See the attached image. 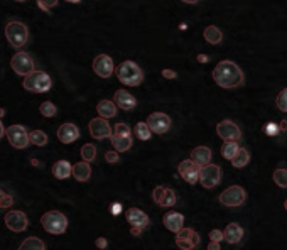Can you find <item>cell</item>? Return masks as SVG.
<instances>
[{
	"instance_id": "6da1fadb",
	"label": "cell",
	"mask_w": 287,
	"mask_h": 250,
	"mask_svg": "<svg viewBox=\"0 0 287 250\" xmlns=\"http://www.w3.org/2000/svg\"><path fill=\"white\" fill-rule=\"evenodd\" d=\"M213 80L220 88L235 90L245 83V75L237 63L230 59H223L213 69Z\"/></svg>"
},
{
	"instance_id": "7a4b0ae2",
	"label": "cell",
	"mask_w": 287,
	"mask_h": 250,
	"mask_svg": "<svg viewBox=\"0 0 287 250\" xmlns=\"http://www.w3.org/2000/svg\"><path fill=\"white\" fill-rule=\"evenodd\" d=\"M117 78L120 83L127 85V87H139L144 80V73L137 63L127 59L117 66Z\"/></svg>"
},
{
	"instance_id": "3957f363",
	"label": "cell",
	"mask_w": 287,
	"mask_h": 250,
	"mask_svg": "<svg viewBox=\"0 0 287 250\" xmlns=\"http://www.w3.org/2000/svg\"><path fill=\"white\" fill-rule=\"evenodd\" d=\"M52 87V81L48 73L44 71H32L24 76V88L32 93H46Z\"/></svg>"
},
{
	"instance_id": "277c9868",
	"label": "cell",
	"mask_w": 287,
	"mask_h": 250,
	"mask_svg": "<svg viewBox=\"0 0 287 250\" xmlns=\"http://www.w3.org/2000/svg\"><path fill=\"white\" fill-rule=\"evenodd\" d=\"M5 38L12 48H15V49L24 48L29 41V31H27L26 24L17 22V20L9 22L5 26Z\"/></svg>"
},
{
	"instance_id": "5b68a950",
	"label": "cell",
	"mask_w": 287,
	"mask_h": 250,
	"mask_svg": "<svg viewBox=\"0 0 287 250\" xmlns=\"http://www.w3.org/2000/svg\"><path fill=\"white\" fill-rule=\"evenodd\" d=\"M43 228L49 233H54V235H61V233L66 232L68 228V218L59 211H48L41 218Z\"/></svg>"
},
{
	"instance_id": "8992f818",
	"label": "cell",
	"mask_w": 287,
	"mask_h": 250,
	"mask_svg": "<svg viewBox=\"0 0 287 250\" xmlns=\"http://www.w3.org/2000/svg\"><path fill=\"white\" fill-rule=\"evenodd\" d=\"M221 181V167L216 164H204L199 167V183L203 188L211 190Z\"/></svg>"
},
{
	"instance_id": "52a82bcc",
	"label": "cell",
	"mask_w": 287,
	"mask_h": 250,
	"mask_svg": "<svg viewBox=\"0 0 287 250\" xmlns=\"http://www.w3.org/2000/svg\"><path fill=\"white\" fill-rule=\"evenodd\" d=\"M245 200H247V193L241 186H230L220 195V203L230 208L241 206Z\"/></svg>"
},
{
	"instance_id": "ba28073f",
	"label": "cell",
	"mask_w": 287,
	"mask_h": 250,
	"mask_svg": "<svg viewBox=\"0 0 287 250\" xmlns=\"http://www.w3.org/2000/svg\"><path fill=\"white\" fill-rule=\"evenodd\" d=\"M10 66L20 76H26V75H29V73H32L36 69L32 56L29 54V52H24V51L15 52L14 58H12V61H10Z\"/></svg>"
},
{
	"instance_id": "9c48e42d",
	"label": "cell",
	"mask_w": 287,
	"mask_h": 250,
	"mask_svg": "<svg viewBox=\"0 0 287 250\" xmlns=\"http://www.w3.org/2000/svg\"><path fill=\"white\" fill-rule=\"evenodd\" d=\"M5 135L9 139L10 146H14L15 149H26L31 144V139H29L27 130L22 125H10L5 130Z\"/></svg>"
},
{
	"instance_id": "30bf717a",
	"label": "cell",
	"mask_w": 287,
	"mask_h": 250,
	"mask_svg": "<svg viewBox=\"0 0 287 250\" xmlns=\"http://www.w3.org/2000/svg\"><path fill=\"white\" fill-rule=\"evenodd\" d=\"M176 245L183 250H192L199 245V235L198 232L191 230V228H181L176 233Z\"/></svg>"
},
{
	"instance_id": "8fae6325",
	"label": "cell",
	"mask_w": 287,
	"mask_h": 250,
	"mask_svg": "<svg viewBox=\"0 0 287 250\" xmlns=\"http://www.w3.org/2000/svg\"><path fill=\"white\" fill-rule=\"evenodd\" d=\"M199 164L194 161V159H186V161L179 162L178 166V171L181 174V178L184 179L186 183L190 184H196L199 181Z\"/></svg>"
},
{
	"instance_id": "7c38bea8",
	"label": "cell",
	"mask_w": 287,
	"mask_h": 250,
	"mask_svg": "<svg viewBox=\"0 0 287 250\" xmlns=\"http://www.w3.org/2000/svg\"><path fill=\"white\" fill-rule=\"evenodd\" d=\"M147 125L150 127L152 134H166L167 130L171 129V118L169 115H166L164 112H154L147 117Z\"/></svg>"
},
{
	"instance_id": "4fadbf2b",
	"label": "cell",
	"mask_w": 287,
	"mask_h": 250,
	"mask_svg": "<svg viewBox=\"0 0 287 250\" xmlns=\"http://www.w3.org/2000/svg\"><path fill=\"white\" fill-rule=\"evenodd\" d=\"M90 134H92L93 139H98V141H101V139L112 137L113 129L110 127V124L106 122L105 117H98V118H93V120H90Z\"/></svg>"
},
{
	"instance_id": "5bb4252c",
	"label": "cell",
	"mask_w": 287,
	"mask_h": 250,
	"mask_svg": "<svg viewBox=\"0 0 287 250\" xmlns=\"http://www.w3.org/2000/svg\"><path fill=\"white\" fill-rule=\"evenodd\" d=\"M216 134H218V137H221L223 141H239L241 137L240 127L232 120H221L220 124L216 125Z\"/></svg>"
},
{
	"instance_id": "9a60e30c",
	"label": "cell",
	"mask_w": 287,
	"mask_h": 250,
	"mask_svg": "<svg viewBox=\"0 0 287 250\" xmlns=\"http://www.w3.org/2000/svg\"><path fill=\"white\" fill-rule=\"evenodd\" d=\"M93 71L100 78H110L113 73V59L106 54H100L93 59Z\"/></svg>"
},
{
	"instance_id": "2e32d148",
	"label": "cell",
	"mask_w": 287,
	"mask_h": 250,
	"mask_svg": "<svg viewBox=\"0 0 287 250\" xmlns=\"http://www.w3.org/2000/svg\"><path fill=\"white\" fill-rule=\"evenodd\" d=\"M27 216L22 211H9L5 215V225L12 232H24L27 228Z\"/></svg>"
},
{
	"instance_id": "e0dca14e",
	"label": "cell",
	"mask_w": 287,
	"mask_h": 250,
	"mask_svg": "<svg viewBox=\"0 0 287 250\" xmlns=\"http://www.w3.org/2000/svg\"><path fill=\"white\" fill-rule=\"evenodd\" d=\"M80 137V129L75 124H63L57 129V139L63 144H73Z\"/></svg>"
},
{
	"instance_id": "ac0fdd59",
	"label": "cell",
	"mask_w": 287,
	"mask_h": 250,
	"mask_svg": "<svg viewBox=\"0 0 287 250\" xmlns=\"http://www.w3.org/2000/svg\"><path fill=\"white\" fill-rule=\"evenodd\" d=\"M125 218L130 225H134V227L145 228L147 225L150 223L149 216H147L142 210H139V208H129V210L125 211Z\"/></svg>"
},
{
	"instance_id": "d6986e66",
	"label": "cell",
	"mask_w": 287,
	"mask_h": 250,
	"mask_svg": "<svg viewBox=\"0 0 287 250\" xmlns=\"http://www.w3.org/2000/svg\"><path fill=\"white\" fill-rule=\"evenodd\" d=\"M113 101L117 103L118 108H122V110H132V108H135V105H137L135 97L130 95L127 90H117V92H115V97H113Z\"/></svg>"
},
{
	"instance_id": "ffe728a7",
	"label": "cell",
	"mask_w": 287,
	"mask_h": 250,
	"mask_svg": "<svg viewBox=\"0 0 287 250\" xmlns=\"http://www.w3.org/2000/svg\"><path fill=\"white\" fill-rule=\"evenodd\" d=\"M162 221H164V227H166L167 230L178 233L183 228V225H184V216L181 215V213H178V211H169V213H166V215H164Z\"/></svg>"
},
{
	"instance_id": "44dd1931",
	"label": "cell",
	"mask_w": 287,
	"mask_h": 250,
	"mask_svg": "<svg viewBox=\"0 0 287 250\" xmlns=\"http://www.w3.org/2000/svg\"><path fill=\"white\" fill-rule=\"evenodd\" d=\"M73 178L78 183H86L92 178V167H90L88 161H81L73 166Z\"/></svg>"
},
{
	"instance_id": "7402d4cb",
	"label": "cell",
	"mask_w": 287,
	"mask_h": 250,
	"mask_svg": "<svg viewBox=\"0 0 287 250\" xmlns=\"http://www.w3.org/2000/svg\"><path fill=\"white\" fill-rule=\"evenodd\" d=\"M112 146L115 147L117 152H125L132 147V135H120V134H112L110 137Z\"/></svg>"
},
{
	"instance_id": "603a6c76",
	"label": "cell",
	"mask_w": 287,
	"mask_h": 250,
	"mask_svg": "<svg viewBox=\"0 0 287 250\" xmlns=\"http://www.w3.org/2000/svg\"><path fill=\"white\" fill-rule=\"evenodd\" d=\"M225 240L232 244H239V242L243 239V228L240 227L239 223H230L227 228H225Z\"/></svg>"
},
{
	"instance_id": "cb8c5ba5",
	"label": "cell",
	"mask_w": 287,
	"mask_h": 250,
	"mask_svg": "<svg viewBox=\"0 0 287 250\" xmlns=\"http://www.w3.org/2000/svg\"><path fill=\"white\" fill-rule=\"evenodd\" d=\"M191 157L194 159L199 166H204V164H210L211 162V149L210 147H204V146H198L192 149L191 152Z\"/></svg>"
},
{
	"instance_id": "d4e9b609",
	"label": "cell",
	"mask_w": 287,
	"mask_h": 250,
	"mask_svg": "<svg viewBox=\"0 0 287 250\" xmlns=\"http://www.w3.org/2000/svg\"><path fill=\"white\" fill-rule=\"evenodd\" d=\"M96 112L100 117L112 118L117 115V103L110 100H101V101H98V105H96Z\"/></svg>"
},
{
	"instance_id": "484cf974",
	"label": "cell",
	"mask_w": 287,
	"mask_h": 250,
	"mask_svg": "<svg viewBox=\"0 0 287 250\" xmlns=\"http://www.w3.org/2000/svg\"><path fill=\"white\" fill-rule=\"evenodd\" d=\"M52 174H54L57 179H66L73 174V166L68 161H57L54 166H52Z\"/></svg>"
},
{
	"instance_id": "4316f807",
	"label": "cell",
	"mask_w": 287,
	"mask_h": 250,
	"mask_svg": "<svg viewBox=\"0 0 287 250\" xmlns=\"http://www.w3.org/2000/svg\"><path fill=\"white\" fill-rule=\"evenodd\" d=\"M203 36H204V41H208V43L213 44V46H215V44H220L221 41H223V32H221L216 26H208L203 32Z\"/></svg>"
},
{
	"instance_id": "83f0119b",
	"label": "cell",
	"mask_w": 287,
	"mask_h": 250,
	"mask_svg": "<svg viewBox=\"0 0 287 250\" xmlns=\"http://www.w3.org/2000/svg\"><path fill=\"white\" fill-rule=\"evenodd\" d=\"M239 150H240V147L237 144V141H225L223 147H221V155H223L227 161H232Z\"/></svg>"
},
{
	"instance_id": "f1b7e54d",
	"label": "cell",
	"mask_w": 287,
	"mask_h": 250,
	"mask_svg": "<svg viewBox=\"0 0 287 250\" xmlns=\"http://www.w3.org/2000/svg\"><path fill=\"white\" fill-rule=\"evenodd\" d=\"M176 200H178V196H176L174 190H171V188H164V193L161 196V200H159V206L162 208H171L176 204Z\"/></svg>"
},
{
	"instance_id": "f546056e",
	"label": "cell",
	"mask_w": 287,
	"mask_h": 250,
	"mask_svg": "<svg viewBox=\"0 0 287 250\" xmlns=\"http://www.w3.org/2000/svg\"><path fill=\"white\" fill-rule=\"evenodd\" d=\"M134 134H135V137L141 139V141H149L150 135H152V130H150V127L147 125V122H139L134 129Z\"/></svg>"
},
{
	"instance_id": "4dcf8cb0",
	"label": "cell",
	"mask_w": 287,
	"mask_h": 250,
	"mask_svg": "<svg viewBox=\"0 0 287 250\" xmlns=\"http://www.w3.org/2000/svg\"><path fill=\"white\" fill-rule=\"evenodd\" d=\"M44 249H46L44 242L36 239V237H29L27 240H24L20 244V250H44Z\"/></svg>"
},
{
	"instance_id": "1f68e13d",
	"label": "cell",
	"mask_w": 287,
	"mask_h": 250,
	"mask_svg": "<svg viewBox=\"0 0 287 250\" xmlns=\"http://www.w3.org/2000/svg\"><path fill=\"white\" fill-rule=\"evenodd\" d=\"M250 162V152L247 149H240L235 157L232 159V164L235 167H245Z\"/></svg>"
},
{
	"instance_id": "d6a6232c",
	"label": "cell",
	"mask_w": 287,
	"mask_h": 250,
	"mask_svg": "<svg viewBox=\"0 0 287 250\" xmlns=\"http://www.w3.org/2000/svg\"><path fill=\"white\" fill-rule=\"evenodd\" d=\"M29 139H31V144L34 146H46L48 144V135L43 132V130H32L31 134H29Z\"/></svg>"
},
{
	"instance_id": "836d02e7",
	"label": "cell",
	"mask_w": 287,
	"mask_h": 250,
	"mask_svg": "<svg viewBox=\"0 0 287 250\" xmlns=\"http://www.w3.org/2000/svg\"><path fill=\"white\" fill-rule=\"evenodd\" d=\"M272 178H274V183H276L279 188H287V169L279 167V169L274 171Z\"/></svg>"
},
{
	"instance_id": "e575fe53",
	"label": "cell",
	"mask_w": 287,
	"mask_h": 250,
	"mask_svg": "<svg viewBox=\"0 0 287 250\" xmlns=\"http://www.w3.org/2000/svg\"><path fill=\"white\" fill-rule=\"evenodd\" d=\"M81 157H83V161L92 162L96 157V147L93 144H85L81 147Z\"/></svg>"
},
{
	"instance_id": "d590c367",
	"label": "cell",
	"mask_w": 287,
	"mask_h": 250,
	"mask_svg": "<svg viewBox=\"0 0 287 250\" xmlns=\"http://www.w3.org/2000/svg\"><path fill=\"white\" fill-rule=\"evenodd\" d=\"M39 112H41V115H44V117H54L57 113V108L52 101H43L39 106Z\"/></svg>"
},
{
	"instance_id": "8d00e7d4",
	"label": "cell",
	"mask_w": 287,
	"mask_h": 250,
	"mask_svg": "<svg viewBox=\"0 0 287 250\" xmlns=\"http://www.w3.org/2000/svg\"><path fill=\"white\" fill-rule=\"evenodd\" d=\"M276 103H277V108L281 110V112L287 113V88L281 90V93H279L277 98H276Z\"/></svg>"
},
{
	"instance_id": "74e56055",
	"label": "cell",
	"mask_w": 287,
	"mask_h": 250,
	"mask_svg": "<svg viewBox=\"0 0 287 250\" xmlns=\"http://www.w3.org/2000/svg\"><path fill=\"white\" fill-rule=\"evenodd\" d=\"M264 132L269 135V137H276V135L281 132V127L277 124H274V122H269V124H265L264 127Z\"/></svg>"
},
{
	"instance_id": "f35d334b",
	"label": "cell",
	"mask_w": 287,
	"mask_h": 250,
	"mask_svg": "<svg viewBox=\"0 0 287 250\" xmlns=\"http://www.w3.org/2000/svg\"><path fill=\"white\" fill-rule=\"evenodd\" d=\"M56 3H57V0H38L39 9L44 12H49L52 7H56Z\"/></svg>"
},
{
	"instance_id": "ab89813d",
	"label": "cell",
	"mask_w": 287,
	"mask_h": 250,
	"mask_svg": "<svg viewBox=\"0 0 287 250\" xmlns=\"http://www.w3.org/2000/svg\"><path fill=\"white\" fill-rule=\"evenodd\" d=\"M113 134H120V135H132L130 132V127L127 124H117L113 127Z\"/></svg>"
},
{
	"instance_id": "60d3db41",
	"label": "cell",
	"mask_w": 287,
	"mask_h": 250,
	"mask_svg": "<svg viewBox=\"0 0 287 250\" xmlns=\"http://www.w3.org/2000/svg\"><path fill=\"white\" fill-rule=\"evenodd\" d=\"M105 159H106V162H118V159H120V155H118L115 150H108V152L105 154Z\"/></svg>"
},
{
	"instance_id": "b9f144b4",
	"label": "cell",
	"mask_w": 287,
	"mask_h": 250,
	"mask_svg": "<svg viewBox=\"0 0 287 250\" xmlns=\"http://www.w3.org/2000/svg\"><path fill=\"white\" fill-rule=\"evenodd\" d=\"M210 240H216V242L225 240V233L220 232V230H211L210 232Z\"/></svg>"
},
{
	"instance_id": "7bdbcfd3",
	"label": "cell",
	"mask_w": 287,
	"mask_h": 250,
	"mask_svg": "<svg viewBox=\"0 0 287 250\" xmlns=\"http://www.w3.org/2000/svg\"><path fill=\"white\" fill-rule=\"evenodd\" d=\"M162 76L167 78V80H174V78H178V73L172 71L169 68H166V69H162Z\"/></svg>"
},
{
	"instance_id": "ee69618b",
	"label": "cell",
	"mask_w": 287,
	"mask_h": 250,
	"mask_svg": "<svg viewBox=\"0 0 287 250\" xmlns=\"http://www.w3.org/2000/svg\"><path fill=\"white\" fill-rule=\"evenodd\" d=\"M12 203H14L12 196L5 195V196H3V200H2V203H0V208H9V206H12Z\"/></svg>"
},
{
	"instance_id": "f6af8a7d",
	"label": "cell",
	"mask_w": 287,
	"mask_h": 250,
	"mask_svg": "<svg viewBox=\"0 0 287 250\" xmlns=\"http://www.w3.org/2000/svg\"><path fill=\"white\" fill-rule=\"evenodd\" d=\"M162 193H164V188L162 186H157V188H155V190H154V201L155 203H159V200H161V196H162Z\"/></svg>"
},
{
	"instance_id": "bcb514c9",
	"label": "cell",
	"mask_w": 287,
	"mask_h": 250,
	"mask_svg": "<svg viewBox=\"0 0 287 250\" xmlns=\"http://www.w3.org/2000/svg\"><path fill=\"white\" fill-rule=\"evenodd\" d=\"M110 211H112V215H120V213H122V204L120 203H113L112 206H110Z\"/></svg>"
},
{
	"instance_id": "7dc6e473",
	"label": "cell",
	"mask_w": 287,
	"mask_h": 250,
	"mask_svg": "<svg viewBox=\"0 0 287 250\" xmlns=\"http://www.w3.org/2000/svg\"><path fill=\"white\" fill-rule=\"evenodd\" d=\"M95 245L98 249H106V245H108V242H106L105 237H100V239L95 240Z\"/></svg>"
},
{
	"instance_id": "c3c4849f",
	"label": "cell",
	"mask_w": 287,
	"mask_h": 250,
	"mask_svg": "<svg viewBox=\"0 0 287 250\" xmlns=\"http://www.w3.org/2000/svg\"><path fill=\"white\" fill-rule=\"evenodd\" d=\"M130 233H132L134 237H141L142 235V227H134V225H130Z\"/></svg>"
},
{
	"instance_id": "681fc988",
	"label": "cell",
	"mask_w": 287,
	"mask_h": 250,
	"mask_svg": "<svg viewBox=\"0 0 287 250\" xmlns=\"http://www.w3.org/2000/svg\"><path fill=\"white\" fill-rule=\"evenodd\" d=\"M208 249H210V250H220V249H221V247H220V242L211 240V242H210V245H208Z\"/></svg>"
},
{
	"instance_id": "f907efd6",
	"label": "cell",
	"mask_w": 287,
	"mask_h": 250,
	"mask_svg": "<svg viewBox=\"0 0 287 250\" xmlns=\"http://www.w3.org/2000/svg\"><path fill=\"white\" fill-rule=\"evenodd\" d=\"M198 61L199 63H208V56L206 54H198Z\"/></svg>"
},
{
	"instance_id": "816d5d0a",
	"label": "cell",
	"mask_w": 287,
	"mask_h": 250,
	"mask_svg": "<svg viewBox=\"0 0 287 250\" xmlns=\"http://www.w3.org/2000/svg\"><path fill=\"white\" fill-rule=\"evenodd\" d=\"M279 127H281V132H286V130H287V120H282Z\"/></svg>"
},
{
	"instance_id": "f5cc1de1",
	"label": "cell",
	"mask_w": 287,
	"mask_h": 250,
	"mask_svg": "<svg viewBox=\"0 0 287 250\" xmlns=\"http://www.w3.org/2000/svg\"><path fill=\"white\" fill-rule=\"evenodd\" d=\"M3 134H5V129H3V124L0 122V139L3 137Z\"/></svg>"
},
{
	"instance_id": "db71d44e",
	"label": "cell",
	"mask_w": 287,
	"mask_h": 250,
	"mask_svg": "<svg viewBox=\"0 0 287 250\" xmlns=\"http://www.w3.org/2000/svg\"><path fill=\"white\" fill-rule=\"evenodd\" d=\"M184 3H198L199 0H183Z\"/></svg>"
},
{
	"instance_id": "11a10c76",
	"label": "cell",
	"mask_w": 287,
	"mask_h": 250,
	"mask_svg": "<svg viewBox=\"0 0 287 250\" xmlns=\"http://www.w3.org/2000/svg\"><path fill=\"white\" fill-rule=\"evenodd\" d=\"M3 196H5V193H3L2 190H0V203H2V200H3Z\"/></svg>"
},
{
	"instance_id": "9f6ffc18",
	"label": "cell",
	"mask_w": 287,
	"mask_h": 250,
	"mask_svg": "<svg viewBox=\"0 0 287 250\" xmlns=\"http://www.w3.org/2000/svg\"><path fill=\"white\" fill-rule=\"evenodd\" d=\"M3 115H5V110H3V108H0V118H2Z\"/></svg>"
},
{
	"instance_id": "6f0895ef",
	"label": "cell",
	"mask_w": 287,
	"mask_h": 250,
	"mask_svg": "<svg viewBox=\"0 0 287 250\" xmlns=\"http://www.w3.org/2000/svg\"><path fill=\"white\" fill-rule=\"evenodd\" d=\"M66 2H71V3H78V2H81V0H66Z\"/></svg>"
},
{
	"instance_id": "680465c9",
	"label": "cell",
	"mask_w": 287,
	"mask_h": 250,
	"mask_svg": "<svg viewBox=\"0 0 287 250\" xmlns=\"http://www.w3.org/2000/svg\"><path fill=\"white\" fill-rule=\"evenodd\" d=\"M284 208H286V210H287V200H286V203H284Z\"/></svg>"
},
{
	"instance_id": "91938a15",
	"label": "cell",
	"mask_w": 287,
	"mask_h": 250,
	"mask_svg": "<svg viewBox=\"0 0 287 250\" xmlns=\"http://www.w3.org/2000/svg\"><path fill=\"white\" fill-rule=\"evenodd\" d=\"M15 2H26V0H15Z\"/></svg>"
}]
</instances>
